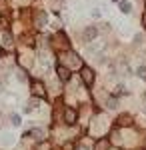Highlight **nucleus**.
I'll return each mask as SVG.
<instances>
[{"instance_id":"4468645a","label":"nucleus","mask_w":146,"mask_h":150,"mask_svg":"<svg viewBox=\"0 0 146 150\" xmlns=\"http://www.w3.org/2000/svg\"><path fill=\"white\" fill-rule=\"evenodd\" d=\"M76 150H88V146H84V144H78V146H76Z\"/></svg>"},{"instance_id":"f8f14e48","label":"nucleus","mask_w":146,"mask_h":150,"mask_svg":"<svg viewBox=\"0 0 146 150\" xmlns=\"http://www.w3.org/2000/svg\"><path fill=\"white\" fill-rule=\"evenodd\" d=\"M12 124H14V126H18V124H20V116H12Z\"/></svg>"},{"instance_id":"2eb2a0df","label":"nucleus","mask_w":146,"mask_h":150,"mask_svg":"<svg viewBox=\"0 0 146 150\" xmlns=\"http://www.w3.org/2000/svg\"><path fill=\"white\" fill-rule=\"evenodd\" d=\"M112 2H118V0H112Z\"/></svg>"},{"instance_id":"0eeeda50","label":"nucleus","mask_w":146,"mask_h":150,"mask_svg":"<svg viewBox=\"0 0 146 150\" xmlns=\"http://www.w3.org/2000/svg\"><path fill=\"white\" fill-rule=\"evenodd\" d=\"M130 124H132V118L128 114H122L118 118V126H130Z\"/></svg>"},{"instance_id":"9b49d317","label":"nucleus","mask_w":146,"mask_h":150,"mask_svg":"<svg viewBox=\"0 0 146 150\" xmlns=\"http://www.w3.org/2000/svg\"><path fill=\"white\" fill-rule=\"evenodd\" d=\"M138 76H140V78H146V66H140V68H138Z\"/></svg>"},{"instance_id":"7ed1b4c3","label":"nucleus","mask_w":146,"mask_h":150,"mask_svg":"<svg viewBox=\"0 0 146 150\" xmlns=\"http://www.w3.org/2000/svg\"><path fill=\"white\" fill-rule=\"evenodd\" d=\"M32 88H34V94L38 96V98H46V90H44V84L40 80H34L32 82Z\"/></svg>"},{"instance_id":"f257e3e1","label":"nucleus","mask_w":146,"mask_h":150,"mask_svg":"<svg viewBox=\"0 0 146 150\" xmlns=\"http://www.w3.org/2000/svg\"><path fill=\"white\" fill-rule=\"evenodd\" d=\"M96 36H98L96 26H86V28H84V32H82V40H84V42H92Z\"/></svg>"},{"instance_id":"423d86ee","label":"nucleus","mask_w":146,"mask_h":150,"mask_svg":"<svg viewBox=\"0 0 146 150\" xmlns=\"http://www.w3.org/2000/svg\"><path fill=\"white\" fill-rule=\"evenodd\" d=\"M26 136H32L34 140H42V136H44V132L40 130V128H34V130H30Z\"/></svg>"},{"instance_id":"6e6552de","label":"nucleus","mask_w":146,"mask_h":150,"mask_svg":"<svg viewBox=\"0 0 146 150\" xmlns=\"http://www.w3.org/2000/svg\"><path fill=\"white\" fill-rule=\"evenodd\" d=\"M120 12H122V14H130V12H132V4L126 2V0H122V2H120Z\"/></svg>"},{"instance_id":"20e7f679","label":"nucleus","mask_w":146,"mask_h":150,"mask_svg":"<svg viewBox=\"0 0 146 150\" xmlns=\"http://www.w3.org/2000/svg\"><path fill=\"white\" fill-rule=\"evenodd\" d=\"M56 72H58V78H60V80H70V68H66V66H62V64H60V66H58L56 68Z\"/></svg>"},{"instance_id":"f03ea898","label":"nucleus","mask_w":146,"mask_h":150,"mask_svg":"<svg viewBox=\"0 0 146 150\" xmlns=\"http://www.w3.org/2000/svg\"><path fill=\"white\" fill-rule=\"evenodd\" d=\"M80 74H82V80L86 86H92V82H94V72L88 68V66H82L80 68Z\"/></svg>"},{"instance_id":"1a4fd4ad","label":"nucleus","mask_w":146,"mask_h":150,"mask_svg":"<svg viewBox=\"0 0 146 150\" xmlns=\"http://www.w3.org/2000/svg\"><path fill=\"white\" fill-rule=\"evenodd\" d=\"M108 146H110V142H108V138H102L98 144H96V150H108Z\"/></svg>"},{"instance_id":"ddd939ff","label":"nucleus","mask_w":146,"mask_h":150,"mask_svg":"<svg viewBox=\"0 0 146 150\" xmlns=\"http://www.w3.org/2000/svg\"><path fill=\"white\" fill-rule=\"evenodd\" d=\"M108 106H110V108H116V98H110V100H108Z\"/></svg>"},{"instance_id":"9d476101","label":"nucleus","mask_w":146,"mask_h":150,"mask_svg":"<svg viewBox=\"0 0 146 150\" xmlns=\"http://www.w3.org/2000/svg\"><path fill=\"white\" fill-rule=\"evenodd\" d=\"M2 40H4V46H8V48L12 46V36L8 34V32H6V34H4V38H2Z\"/></svg>"},{"instance_id":"39448f33","label":"nucleus","mask_w":146,"mask_h":150,"mask_svg":"<svg viewBox=\"0 0 146 150\" xmlns=\"http://www.w3.org/2000/svg\"><path fill=\"white\" fill-rule=\"evenodd\" d=\"M64 122H66V124H74V122H76V112H74L72 108H66V110H64Z\"/></svg>"}]
</instances>
